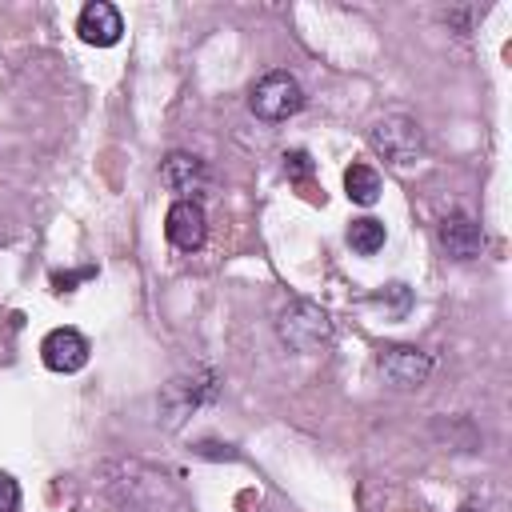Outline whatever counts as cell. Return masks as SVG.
<instances>
[{"label":"cell","mask_w":512,"mask_h":512,"mask_svg":"<svg viewBox=\"0 0 512 512\" xmlns=\"http://www.w3.org/2000/svg\"><path fill=\"white\" fill-rule=\"evenodd\" d=\"M248 104L260 120H288L292 112H300L304 92H300V80L292 72H268V76L256 80Z\"/></svg>","instance_id":"obj_1"},{"label":"cell","mask_w":512,"mask_h":512,"mask_svg":"<svg viewBox=\"0 0 512 512\" xmlns=\"http://www.w3.org/2000/svg\"><path fill=\"white\" fill-rule=\"evenodd\" d=\"M372 148L384 152L392 164H416V160H420V148H424L420 124H416L412 116L392 112V116L376 120V128H372Z\"/></svg>","instance_id":"obj_2"},{"label":"cell","mask_w":512,"mask_h":512,"mask_svg":"<svg viewBox=\"0 0 512 512\" xmlns=\"http://www.w3.org/2000/svg\"><path fill=\"white\" fill-rule=\"evenodd\" d=\"M280 336H284L296 352H308V348H316L320 340H328V316H324L316 304L296 300V304L284 308V316H280Z\"/></svg>","instance_id":"obj_3"},{"label":"cell","mask_w":512,"mask_h":512,"mask_svg":"<svg viewBox=\"0 0 512 512\" xmlns=\"http://www.w3.org/2000/svg\"><path fill=\"white\" fill-rule=\"evenodd\" d=\"M40 356L52 372H80L88 364V340L76 328H52L40 340Z\"/></svg>","instance_id":"obj_4"},{"label":"cell","mask_w":512,"mask_h":512,"mask_svg":"<svg viewBox=\"0 0 512 512\" xmlns=\"http://www.w3.org/2000/svg\"><path fill=\"white\" fill-rule=\"evenodd\" d=\"M376 364H380L384 380H392L396 388H416V384H424V376H428V368H432L420 348H404V344L380 348Z\"/></svg>","instance_id":"obj_5"},{"label":"cell","mask_w":512,"mask_h":512,"mask_svg":"<svg viewBox=\"0 0 512 512\" xmlns=\"http://www.w3.org/2000/svg\"><path fill=\"white\" fill-rule=\"evenodd\" d=\"M204 208L196 200H176L164 216V236L180 248V252H196L204 244Z\"/></svg>","instance_id":"obj_6"},{"label":"cell","mask_w":512,"mask_h":512,"mask_svg":"<svg viewBox=\"0 0 512 512\" xmlns=\"http://www.w3.org/2000/svg\"><path fill=\"white\" fill-rule=\"evenodd\" d=\"M76 32H80V40H84V44L112 48V44L120 40V32H124V20H120V12H116L108 0H92V4H84Z\"/></svg>","instance_id":"obj_7"},{"label":"cell","mask_w":512,"mask_h":512,"mask_svg":"<svg viewBox=\"0 0 512 512\" xmlns=\"http://www.w3.org/2000/svg\"><path fill=\"white\" fill-rule=\"evenodd\" d=\"M480 244H484V236H480V224H476V220H468V216H448V220L440 224V248H444L448 256L472 260V256L480 252Z\"/></svg>","instance_id":"obj_8"},{"label":"cell","mask_w":512,"mask_h":512,"mask_svg":"<svg viewBox=\"0 0 512 512\" xmlns=\"http://www.w3.org/2000/svg\"><path fill=\"white\" fill-rule=\"evenodd\" d=\"M160 180H164L172 192H180V200H192L188 192H200V184H204V164H200L196 156H188V152H172V156L160 164Z\"/></svg>","instance_id":"obj_9"},{"label":"cell","mask_w":512,"mask_h":512,"mask_svg":"<svg viewBox=\"0 0 512 512\" xmlns=\"http://www.w3.org/2000/svg\"><path fill=\"white\" fill-rule=\"evenodd\" d=\"M344 188H348V200H356V204H376L380 200V176H376V168H368V164H352L348 172H344Z\"/></svg>","instance_id":"obj_10"},{"label":"cell","mask_w":512,"mask_h":512,"mask_svg":"<svg viewBox=\"0 0 512 512\" xmlns=\"http://www.w3.org/2000/svg\"><path fill=\"white\" fill-rule=\"evenodd\" d=\"M348 244H352L360 256L380 252V248H384V224H380V220H372V216L352 220V224H348Z\"/></svg>","instance_id":"obj_11"},{"label":"cell","mask_w":512,"mask_h":512,"mask_svg":"<svg viewBox=\"0 0 512 512\" xmlns=\"http://www.w3.org/2000/svg\"><path fill=\"white\" fill-rule=\"evenodd\" d=\"M0 512H20V488L8 472H0Z\"/></svg>","instance_id":"obj_12"},{"label":"cell","mask_w":512,"mask_h":512,"mask_svg":"<svg viewBox=\"0 0 512 512\" xmlns=\"http://www.w3.org/2000/svg\"><path fill=\"white\" fill-rule=\"evenodd\" d=\"M284 172H288V176H308V172H312L308 152H288V156H284Z\"/></svg>","instance_id":"obj_13"}]
</instances>
